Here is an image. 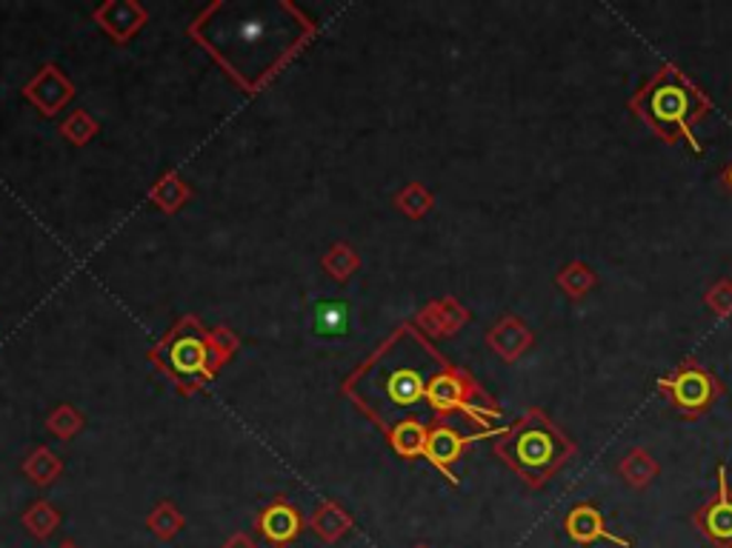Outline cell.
<instances>
[{
    "mask_svg": "<svg viewBox=\"0 0 732 548\" xmlns=\"http://www.w3.org/2000/svg\"><path fill=\"white\" fill-rule=\"evenodd\" d=\"M632 109L670 144L687 140L692 151H701V144L692 137V124L704 117L710 103L672 63H663L661 72L632 97Z\"/></svg>",
    "mask_w": 732,
    "mask_h": 548,
    "instance_id": "obj_1",
    "label": "cell"
},
{
    "mask_svg": "<svg viewBox=\"0 0 732 548\" xmlns=\"http://www.w3.org/2000/svg\"><path fill=\"white\" fill-rule=\"evenodd\" d=\"M498 452L504 454L506 463L524 477V483L541 488L573 457L575 445L544 418V411L532 409L521 423L504 432Z\"/></svg>",
    "mask_w": 732,
    "mask_h": 548,
    "instance_id": "obj_2",
    "label": "cell"
},
{
    "mask_svg": "<svg viewBox=\"0 0 732 548\" xmlns=\"http://www.w3.org/2000/svg\"><path fill=\"white\" fill-rule=\"evenodd\" d=\"M658 389L670 394V400L684 418H698V414H704V411L721 398L724 386L715 380L712 371L701 369V366H696L692 360H687V363L678 366V371L672 377H661V380H658Z\"/></svg>",
    "mask_w": 732,
    "mask_h": 548,
    "instance_id": "obj_3",
    "label": "cell"
},
{
    "mask_svg": "<svg viewBox=\"0 0 732 548\" xmlns=\"http://www.w3.org/2000/svg\"><path fill=\"white\" fill-rule=\"evenodd\" d=\"M715 477H719V492L692 514V523L712 548H732V486L726 479L724 463Z\"/></svg>",
    "mask_w": 732,
    "mask_h": 548,
    "instance_id": "obj_4",
    "label": "cell"
},
{
    "mask_svg": "<svg viewBox=\"0 0 732 548\" xmlns=\"http://www.w3.org/2000/svg\"><path fill=\"white\" fill-rule=\"evenodd\" d=\"M564 531L573 542L578 546H595L598 540L613 542L618 548H632V540L621 535H613L607 528V520H604V514L593 506V503H581L575 506L573 512L567 514V520H564Z\"/></svg>",
    "mask_w": 732,
    "mask_h": 548,
    "instance_id": "obj_5",
    "label": "cell"
},
{
    "mask_svg": "<svg viewBox=\"0 0 732 548\" xmlns=\"http://www.w3.org/2000/svg\"><path fill=\"white\" fill-rule=\"evenodd\" d=\"M297 528H301V520H297V514L290 506H275L261 517L263 537L275 542V546L290 542L297 535Z\"/></svg>",
    "mask_w": 732,
    "mask_h": 548,
    "instance_id": "obj_6",
    "label": "cell"
},
{
    "mask_svg": "<svg viewBox=\"0 0 732 548\" xmlns=\"http://www.w3.org/2000/svg\"><path fill=\"white\" fill-rule=\"evenodd\" d=\"M349 329V306L338 301H324L315 308V331L324 337H338Z\"/></svg>",
    "mask_w": 732,
    "mask_h": 548,
    "instance_id": "obj_7",
    "label": "cell"
},
{
    "mask_svg": "<svg viewBox=\"0 0 732 548\" xmlns=\"http://www.w3.org/2000/svg\"><path fill=\"white\" fill-rule=\"evenodd\" d=\"M389 394H393L395 403L412 405L418 400H423V394H429L427 383L418 371H395L393 380H389Z\"/></svg>",
    "mask_w": 732,
    "mask_h": 548,
    "instance_id": "obj_8",
    "label": "cell"
},
{
    "mask_svg": "<svg viewBox=\"0 0 732 548\" xmlns=\"http://www.w3.org/2000/svg\"><path fill=\"white\" fill-rule=\"evenodd\" d=\"M232 548H252V546H249V542H243V540H241V542H236V546H232Z\"/></svg>",
    "mask_w": 732,
    "mask_h": 548,
    "instance_id": "obj_9",
    "label": "cell"
},
{
    "mask_svg": "<svg viewBox=\"0 0 732 548\" xmlns=\"http://www.w3.org/2000/svg\"><path fill=\"white\" fill-rule=\"evenodd\" d=\"M726 183L732 186V166H730V171H726Z\"/></svg>",
    "mask_w": 732,
    "mask_h": 548,
    "instance_id": "obj_10",
    "label": "cell"
},
{
    "mask_svg": "<svg viewBox=\"0 0 732 548\" xmlns=\"http://www.w3.org/2000/svg\"><path fill=\"white\" fill-rule=\"evenodd\" d=\"M63 548H75V546H63Z\"/></svg>",
    "mask_w": 732,
    "mask_h": 548,
    "instance_id": "obj_11",
    "label": "cell"
}]
</instances>
